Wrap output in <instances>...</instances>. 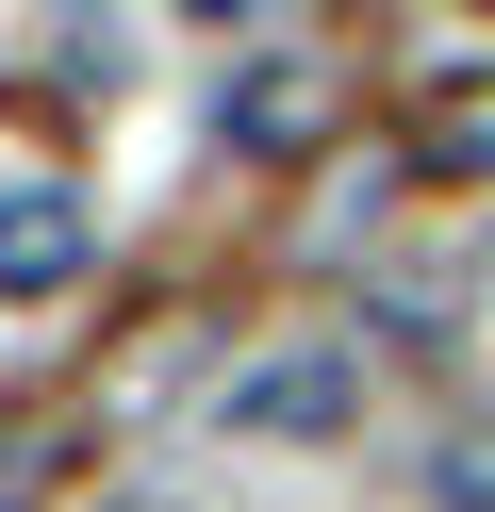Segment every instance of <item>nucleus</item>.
Instances as JSON below:
<instances>
[{"label":"nucleus","mask_w":495,"mask_h":512,"mask_svg":"<svg viewBox=\"0 0 495 512\" xmlns=\"http://www.w3.org/2000/svg\"><path fill=\"white\" fill-rule=\"evenodd\" d=\"M347 413H363V364H347V347H281V364L231 380V430H347Z\"/></svg>","instance_id":"f257e3e1"},{"label":"nucleus","mask_w":495,"mask_h":512,"mask_svg":"<svg viewBox=\"0 0 495 512\" xmlns=\"http://www.w3.org/2000/svg\"><path fill=\"white\" fill-rule=\"evenodd\" d=\"M83 215L66 199H0V298H66V281H83Z\"/></svg>","instance_id":"f03ea898"},{"label":"nucleus","mask_w":495,"mask_h":512,"mask_svg":"<svg viewBox=\"0 0 495 512\" xmlns=\"http://www.w3.org/2000/svg\"><path fill=\"white\" fill-rule=\"evenodd\" d=\"M231 133H248L264 166H297V149L330 133V100H314V67H248V100H231Z\"/></svg>","instance_id":"7ed1b4c3"},{"label":"nucleus","mask_w":495,"mask_h":512,"mask_svg":"<svg viewBox=\"0 0 495 512\" xmlns=\"http://www.w3.org/2000/svg\"><path fill=\"white\" fill-rule=\"evenodd\" d=\"M413 149H429V166H446V182H462V166H495V100H446V116H429Z\"/></svg>","instance_id":"20e7f679"}]
</instances>
